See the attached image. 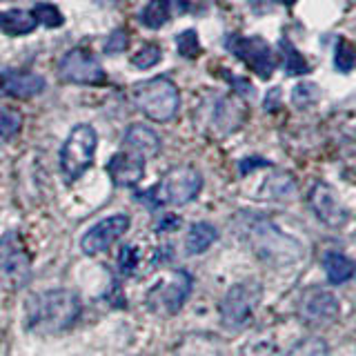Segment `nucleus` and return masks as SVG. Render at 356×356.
<instances>
[{
    "label": "nucleus",
    "mask_w": 356,
    "mask_h": 356,
    "mask_svg": "<svg viewBox=\"0 0 356 356\" xmlns=\"http://www.w3.org/2000/svg\"><path fill=\"white\" fill-rule=\"evenodd\" d=\"M81 314V298L72 289H49L29 298L27 327L38 334H56L70 330Z\"/></svg>",
    "instance_id": "nucleus-1"
},
{
    "label": "nucleus",
    "mask_w": 356,
    "mask_h": 356,
    "mask_svg": "<svg viewBox=\"0 0 356 356\" xmlns=\"http://www.w3.org/2000/svg\"><path fill=\"white\" fill-rule=\"evenodd\" d=\"M245 236H248L256 256L270 265H289L303 256V250H300L296 238L287 236L272 220L263 216H248V220H245Z\"/></svg>",
    "instance_id": "nucleus-2"
},
{
    "label": "nucleus",
    "mask_w": 356,
    "mask_h": 356,
    "mask_svg": "<svg viewBox=\"0 0 356 356\" xmlns=\"http://www.w3.org/2000/svg\"><path fill=\"white\" fill-rule=\"evenodd\" d=\"M203 187V176L194 167H174L170 170L163 181L152 187L147 194H138L136 198L143 200L149 209H156L161 205H185L194 200Z\"/></svg>",
    "instance_id": "nucleus-3"
},
{
    "label": "nucleus",
    "mask_w": 356,
    "mask_h": 356,
    "mask_svg": "<svg viewBox=\"0 0 356 356\" xmlns=\"http://www.w3.org/2000/svg\"><path fill=\"white\" fill-rule=\"evenodd\" d=\"M131 100L145 116L156 122H167L176 116L181 107L178 87L165 76H156L149 81L136 83L131 89Z\"/></svg>",
    "instance_id": "nucleus-4"
},
{
    "label": "nucleus",
    "mask_w": 356,
    "mask_h": 356,
    "mask_svg": "<svg viewBox=\"0 0 356 356\" xmlns=\"http://www.w3.org/2000/svg\"><path fill=\"white\" fill-rule=\"evenodd\" d=\"M98 134L89 125H76L60 149V170L70 181L81 178L94 165Z\"/></svg>",
    "instance_id": "nucleus-5"
},
{
    "label": "nucleus",
    "mask_w": 356,
    "mask_h": 356,
    "mask_svg": "<svg viewBox=\"0 0 356 356\" xmlns=\"http://www.w3.org/2000/svg\"><path fill=\"white\" fill-rule=\"evenodd\" d=\"M263 298V287L256 281H245L229 287L220 303V321L229 330H241L250 323L256 305Z\"/></svg>",
    "instance_id": "nucleus-6"
},
{
    "label": "nucleus",
    "mask_w": 356,
    "mask_h": 356,
    "mask_svg": "<svg viewBox=\"0 0 356 356\" xmlns=\"http://www.w3.org/2000/svg\"><path fill=\"white\" fill-rule=\"evenodd\" d=\"M31 276L29 256L22 248L16 232H9L0 241V287L3 289H18L27 285Z\"/></svg>",
    "instance_id": "nucleus-7"
},
{
    "label": "nucleus",
    "mask_w": 356,
    "mask_h": 356,
    "mask_svg": "<svg viewBox=\"0 0 356 356\" xmlns=\"http://www.w3.org/2000/svg\"><path fill=\"white\" fill-rule=\"evenodd\" d=\"M58 76L74 85H105L107 74L98 58L87 49L76 47L67 51L58 63Z\"/></svg>",
    "instance_id": "nucleus-8"
},
{
    "label": "nucleus",
    "mask_w": 356,
    "mask_h": 356,
    "mask_svg": "<svg viewBox=\"0 0 356 356\" xmlns=\"http://www.w3.org/2000/svg\"><path fill=\"white\" fill-rule=\"evenodd\" d=\"M227 49L236 56L238 60L254 70L261 78H270L274 74V54L272 47L267 44L265 38L261 36H229L227 38Z\"/></svg>",
    "instance_id": "nucleus-9"
},
{
    "label": "nucleus",
    "mask_w": 356,
    "mask_h": 356,
    "mask_svg": "<svg viewBox=\"0 0 356 356\" xmlns=\"http://www.w3.org/2000/svg\"><path fill=\"white\" fill-rule=\"evenodd\" d=\"M189 292H192V276L183 270H178L167 278V281L159 283L152 289L147 294V303L152 309H161V312H167V314H174V312L183 307Z\"/></svg>",
    "instance_id": "nucleus-10"
},
{
    "label": "nucleus",
    "mask_w": 356,
    "mask_h": 356,
    "mask_svg": "<svg viewBox=\"0 0 356 356\" xmlns=\"http://www.w3.org/2000/svg\"><path fill=\"white\" fill-rule=\"evenodd\" d=\"M127 229H129V216L125 214L109 216L105 220L96 222L92 229L85 232V236L81 238V250L89 256L105 252L111 248V243H116Z\"/></svg>",
    "instance_id": "nucleus-11"
},
{
    "label": "nucleus",
    "mask_w": 356,
    "mask_h": 356,
    "mask_svg": "<svg viewBox=\"0 0 356 356\" xmlns=\"http://www.w3.org/2000/svg\"><path fill=\"white\" fill-rule=\"evenodd\" d=\"M309 203L314 214L325 222L327 227H343L348 222V211L341 205L337 192L327 183H314L309 189Z\"/></svg>",
    "instance_id": "nucleus-12"
},
{
    "label": "nucleus",
    "mask_w": 356,
    "mask_h": 356,
    "mask_svg": "<svg viewBox=\"0 0 356 356\" xmlns=\"http://www.w3.org/2000/svg\"><path fill=\"white\" fill-rule=\"evenodd\" d=\"M107 174L118 187H134L143 181L145 159L136 152H118L107 161Z\"/></svg>",
    "instance_id": "nucleus-13"
},
{
    "label": "nucleus",
    "mask_w": 356,
    "mask_h": 356,
    "mask_svg": "<svg viewBox=\"0 0 356 356\" xmlns=\"http://www.w3.org/2000/svg\"><path fill=\"white\" fill-rule=\"evenodd\" d=\"M300 316L307 323H332L339 316V300L327 289H314L300 300Z\"/></svg>",
    "instance_id": "nucleus-14"
},
{
    "label": "nucleus",
    "mask_w": 356,
    "mask_h": 356,
    "mask_svg": "<svg viewBox=\"0 0 356 356\" xmlns=\"http://www.w3.org/2000/svg\"><path fill=\"white\" fill-rule=\"evenodd\" d=\"M0 92L11 98H33L44 92V78L31 72H9L0 78Z\"/></svg>",
    "instance_id": "nucleus-15"
},
{
    "label": "nucleus",
    "mask_w": 356,
    "mask_h": 356,
    "mask_svg": "<svg viewBox=\"0 0 356 356\" xmlns=\"http://www.w3.org/2000/svg\"><path fill=\"white\" fill-rule=\"evenodd\" d=\"M125 145L131 149L140 154L143 159H154L161 152V138L152 127L143 125V122H136L125 131Z\"/></svg>",
    "instance_id": "nucleus-16"
},
{
    "label": "nucleus",
    "mask_w": 356,
    "mask_h": 356,
    "mask_svg": "<svg viewBox=\"0 0 356 356\" xmlns=\"http://www.w3.org/2000/svg\"><path fill=\"white\" fill-rule=\"evenodd\" d=\"M38 27V20L33 16V11L25 9H9L0 11V31L7 36H27Z\"/></svg>",
    "instance_id": "nucleus-17"
},
{
    "label": "nucleus",
    "mask_w": 356,
    "mask_h": 356,
    "mask_svg": "<svg viewBox=\"0 0 356 356\" xmlns=\"http://www.w3.org/2000/svg\"><path fill=\"white\" fill-rule=\"evenodd\" d=\"M323 267H325V274H327V281L332 285H343L348 283L350 278L356 274V265L354 261H350L348 256H343L339 252H330L325 254L323 259Z\"/></svg>",
    "instance_id": "nucleus-18"
},
{
    "label": "nucleus",
    "mask_w": 356,
    "mask_h": 356,
    "mask_svg": "<svg viewBox=\"0 0 356 356\" xmlns=\"http://www.w3.org/2000/svg\"><path fill=\"white\" fill-rule=\"evenodd\" d=\"M218 238V232L209 222H194L187 232L185 248L189 254H203L207 248H211V243Z\"/></svg>",
    "instance_id": "nucleus-19"
},
{
    "label": "nucleus",
    "mask_w": 356,
    "mask_h": 356,
    "mask_svg": "<svg viewBox=\"0 0 356 356\" xmlns=\"http://www.w3.org/2000/svg\"><path fill=\"white\" fill-rule=\"evenodd\" d=\"M214 120L220 131H234L241 122H243V107L238 103H234L229 98H222L220 103L216 105V114H214Z\"/></svg>",
    "instance_id": "nucleus-20"
},
{
    "label": "nucleus",
    "mask_w": 356,
    "mask_h": 356,
    "mask_svg": "<svg viewBox=\"0 0 356 356\" xmlns=\"http://www.w3.org/2000/svg\"><path fill=\"white\" fill-rule=\"evenodd\" d=\"M294 192H296V181L285 172L272 174L261 187L263 198H289Z\"/></svg>",
    "instance_id": "nucleus-21"
},
{
    "label": "nucleus",
    "mask_w": 356,
    "mask_h": 356,
    "mask_svg": "<svg viewBox=\"0 0 356 356\" xmlns=\"http://www.w3.org/2000/svg\"><path fill=\"white\" fill-rule=\"evenodd\" d=\"M170 20V5L167 0H149L140 11V22L149 29H159Z\"/></svg>",
    "instance_id": "nucleus-22"
},
{
    "label": "nucleus",
    "mask_w": 356,
    "mask_h": 356,
    "mask_svg": "<svg viewBox=\"0 0 356 356\" xmlns=\"http://www.w3.org/2000/svg\"><path fill=\"white\" fill-rule=\"evenodd\" d=\"M281 51H283V63H285V70L287 74L292 76H303V74H309L312 67L307 65V60L303 58V54L296 51V47L292 42H289L287 36L281 38Z\"/></svg>",
    "instance_id": "nucleus-23"
},
{
    "label": "nucleus",
    "mask_w": 356,
    "mask_h": 356,
    "mask_svg": "<svg viewBox=\"0 0 356 356\" xmlns=\"http://www.w3.org/2000/svg\"><path fill=\"white\" fill-rule=\"evenodd\" d=\"M161 58H163V51H161L159 44L147 42V44H143V47L131 56V65L136 67V70H149V67L159 65Z\"/></svg>",
    "instance_id": "nucleus-24"
},
{
    "label": "nucleus",
    "mask_w": 356,
    "mask_h": 356,
    "mask_svg": "<svg viewBox=\"0 0 356 356\" xmlns=\"http://www.w3.org/2000/svg\"><path fill=\"white\" fill-rule=\"evenodd\" d=\"M176 47H178V54H181L183 58H189V60L198 58V56H200V42H198L196 29H185L183 33H178Z\"/></svg>",
    "instance_id": "nucleus-25"
},
{
    "label": "nucleus",
    "mask_w": 356,
    "mask_h": 356,
    "mask_svg": "<svg viewBox=\"0 0 356 356\" xmlns=\"http://www.w3.org/2000/svg\"><path fill=\"white\" fill-rule=\"evenodd\" d=\"M334 65H337V70L343 74L352 72L356 67V51L348 40H343V38L339 40L337 49H334Z\"/></svg>",
    "instance_id": "nucleus-26"
},
{
    "label": "nucleus",
    "mask_w": 356,
    "mask_h": 356,
    "mask_svg": "<svg viewBox=\"0 0 356 356\" xmlns=\"http://www.w3.org/2000/svg\"><path fill=\"white\" fill-rule=\"evenodd\" d=\"M285 356H327V343L323 339L309 337L305 341H300L298 345H294Z\"/></svg>",
    "instance_id": "nucleus-27"
},
{
    "label": "nucleus",
    "mask_w": 356,
    "mask_h": 356,
    "mask_svg": "<svg viewBox=\"0 0 356 356\" xmlns=\"http://www.w3.org/2000/svg\"><path fill=\"white\" fill-rule=\"evenodd\" d=\"M33 16H36V20L40 22V25L49 27V29L60 27L63 20H65L63 14H60V9L56 7V5H51V3H40V5H36V7H33Z\"/></svg>",
    "instance_id": "nucleus-28"
},
{
    "label": "nucleus",
    "mask_w": 356,
    "mask_h": 356,
    "mask_svg": "<svg viewBox=\"0 0 356 356\" xmlns=\"http://www.w3.org/2000/svg\"><path fill=\"white\" fill-rule=\"evenodd\" d=\"M316 100H318V87L314 83H298L292 89V103H294V107L305 109L309 105H314Z\"/></svg>",
    "instance_id": "nucleus-29"
},
{
    "label": "nucleus",
    "mask_w": 356,
    "mask_h": 356,
    "mask_svg": "<svg viewBox=\"0 0 356 356\" xmlns=\"http://www.w3.org/2000/svg\"><path fill=\"white\" fill-rule=\"evenodd\" d=\"M138 267V250L134 245H125L118 254V270L122 276H131Z\"/></svg>",
    "instance_id": "nucleus-30"
},
{
    "label": "nucleus",
    "mask_w": 356,
    "mask_h": 356,
    "mask_svg": "<svg viewBox=\"0 0 356 356\" xmlns=\"http://www.w3.org/2000/svg\"><path fill=\"white\" fill-rule=\"evenodd\" d=\"M22 127V120L20 116L16 114V111L11 109H0V136H14V134H18Z\"/></svg>",
    "instance_id": "nucleus-31"
},
{
    "label": "nucleus",
    "mask_w": 356,
    "mask_h": 356,
    "mask_svg": "<svg viewBox=\"0 0 356 356\" xmlns=\"http://www.w3.org/2000/svg\"><path fill=\"white\" fill-rule=\"evenodd\" d=\"M129 44V33L125 29H114L105 40V54L116 56L120 51H125Z\"/></svg>",
    "instance_id": "nucleus-32"
},
{
    "label": "nucleus",
    "mask_w": 356,
    "mask_h": 356,
    "mask_svg": "<svg viewBox=\"0 0 356 356\" xmlns=\"http://www.w3.org/2000/svg\"><path fill=\"white\" fill-rule=\"evenodd\" d=\"M270 165L272 163L267 159H261V156H245V159L238 163V172H241V176H248L254 170H259V167H270Z\"/></svg>",
    "instance_id": "nucleus-33"
},
{
    "label": "nucleus",
    "mask_w": 356,
    "mask_h": 356,
    "mask_svg": "<svg viewBox=\"0 0 356 356\" xmlns=\"http://www.w3.org/2000/svg\"><path fill=\"white\" fill-rule=\"evenodd\" d=\"M178 225H181V218L178 216H174V214H167V216H163L161 218V222H159V232H174V229H178Z\"/></svg>",
    "instance_id": "nucleus-34"
},
{
    "label": "nucleus",
    "mask_w": 356,
    "mask_h": 356,
    "mask_svg": "<svg viewBox=\"0 0 356 356\" xmlns=\"http://www.w3.org/2000/svg\"><path fill=\"white\" fill-rule=\"evenodd\" d=\"M276 107H281V92H278V89H272V92L267 94L265 109H267V111H274Z\"/></svg>",
    "instance_id": "nucleus-35"
},
{
    "label": "nucleus",
    "mask_w": 356,
    "mask_h": 356,
    "mask_svg": "<svg viewBox=\"0 0 356 356\" xmlns=\"http://www.w3.org/2000/svg\"><path fill=\"white\" fill-rule=\"evenodd\" d=\"M167 5H170V11H174L178 16L189 11V0H167Z\"/></svg>",
    "instance_id": "nucleus-36"
},
{
    "label": "nucleus",
    "mask_w": 356,
    "mask_h": 356,
    "mask_svg": "<svg viewBox=\"0 0 356 356\" xmlns=\"http://www.w3.org/2000/svg\"><path fill=\"white\" fill-rule=\"evenodd\" d=\"M278 3H281V5H285V7H292V5L296 3V0H278Z\"/></svg>",
    "instance_id": "nucleus-37"
}]
</instances>
